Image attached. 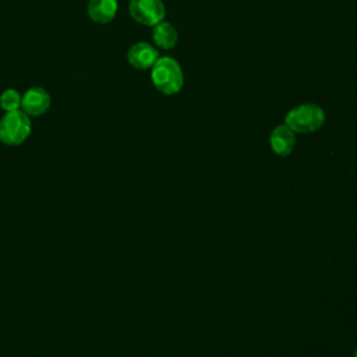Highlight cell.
<instances>
[{
	"label": "cell",
	"instance_id": "ba28073f",
	"mask_svg": "<svg viewBox=\"0 0 357 357\" xmlns=\"http://www.w3.org/2000/svg\"><path fill=\"white\" fill-rule=\"evenodd\" d=\"M117 8V0H89L86 13L93 22L107 24L114 18Z\"/></svg>",
	"mask_w": 357,
	"mask_h": 357
},
{
	"label": "cell",
	"instance_id": "30bf717a",
	"mask_svg": "<svg viewBox=\"0 0 357 357\" xmlns=\"http://www.w3.org/2000/svg\"><path fill=\"white\" fill-rule=\"evenodd\" d=\"M21 100H22V95L17 89H13V88L6 89L0 95V106L4 112L20 110L21 109Z\"/></svg>",
	"mask_w": 357,
	"mask_h": 357
},
{
	"label": "cell",
	"instance_id": "3957f363",
	"mask_svg": "<svg viewBox=\"0 0 357 357\" xmlns=\"http://www.w3.org/2000/svg\"><path fill=\"white\" fill-rule=\"evenodd\" d=\"M31 130V117L25 112H6L0 120V141L11 146L20 145L29 137Z\"/></svg>",
	"mask_w": 357,
	"mask_h": 357
},
{
	"label": "cell",
	"instance_id": "9c48e42d",
	"mask_svg": "<svg viewBox=\"0 0 357 357\" xmlns=\"http://www.w3.org/2000/svg\"><path fill=\"white\" fill-rule=\"evenodd\" d=\"M152 39L156 46L167 50L176 46L178 40V33H177V29L170 22L162 21L153 26Z\"/></svg>",
	"mask_w": 357,
	"mask_h": 357
},
{
	"label": "cell",
	"instance_id": "7a4b0ae2",
	"mask_svg": "<svg viewBox=\"0 0 357 357\" xmlns=\"http://www.w3.org/2000/svg\"><path fill=\"white\" fill-rule=\"evenodd\" d=\"M325 123V112L315 103H303L287 112L284 124L294 132L307 134L321 128Z\"/></svg>",
	"mask_w": 357,
	"mask_h": 357
},
{
	"label": "cell",
	"instance_id": "8fae6325",
	"mask_svg": "<svg viewBox=\"0 0 357 357\" xmlns=\"http://www.w3.org/2000/svg\"><path fill=\"white\" fill-rule=\"evenodd\" d=\"M353 357H357V349H356V351H354V356Z\"/></svg>",
	"mask_w": 357,
	"mask_h": 357
},
{
	"label": "cell",
	"instance_id": "277c9868",
	"mask_svg": "<svg viewBox=\"0 0 357 357\" xmlns=\"http://www.w3.org/2000/svg\"><path fill=\"white\" fill-rule=\"evenodd\" d=\"M128 13L138 24L155 26L163 21L166 8L162 0H130Z\"/></svg>",
	"mask_w": 357,
	"mask_h": 357
},
{
	"label": "cell",
	"instance_id": "5b68a950",
	"mask_svg": "<svg viewBox=\"0 0 357 357\" xmlns=\"http://www.w3.org/2000/svg\"><path fill=\"white\" fill-rule=\"evenodd\" d=\"M52 98L45 88L32 86L24 95L21 100V110L29 117H38L47 112L50 107Z\"/></svg>",
	"mask_w": 357,
	"mask_h": 357
},
{
	"label": "cell",
	"instance_id": "52a82bcc",
	"mask_svg": "<svg viewBox=\"0 0 357 357\" xmlns=\"http://www.w3.org/2000/svg\"><path fill=\"white\" fill-rule=\"evenodd\" d=\"M296 132L291 131L286 124H280L271 131L269 145L278 156H287L296 146Z\"/></svg>",
	"mask_w": 357,
	"mask_h": 357
},
{
	"label": "cell",
	"instance_id": "6da1fadb",
	"mask_svg": "<svg viewBox=\"0 0 357 357\" xmlns=\"http://www.w3.org/2000/svg\"><path fill=\"white\" fill-rule=\"evenodd\" d=\"M153 86L163 95H176L184 85V74L173 57H159L151 68Z\"/></svg>",
	"mask_w": 357,
	"mask_h": 357
},
{
	"label": "cell",
	"instance_id": "8992f818",
	"mask_svg": "<svg viewBox=\"0 0 357 357\" xmlns=\"http://www.w3.org/2000/svg\"><path fill=\"white\" fill-rule=\"evenodd\" d=\"M158 59V50L146 42L134 43L127 52V61L137 70L152 68Z\"/></svg>",
	"mask_w": 357,
	"mask_h": 357
}]
</instances>
